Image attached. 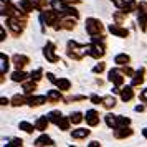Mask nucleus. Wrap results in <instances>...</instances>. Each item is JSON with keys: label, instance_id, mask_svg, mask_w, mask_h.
Masks as SVG:
<instances>
[{"label": "nucleus", "instance_id": "36", "mask_svg": "<svg viewBox=\"0 0 147 147\" xmlns=\"http://www.w3.org/2000/svg\"><path fill=\"white\" fill-rule=\"evenodd\" d=\"M126 15L127 13H124L122 10H117V12H114V13H113V20L121 25V23H124V22H126Z\"/></svg>", "mask_w": 147, "mask_h": 147}, {"label": "nucleus", "instance_id": "15", "mask_svg": "<svg viewBox=\"0 0 147 147\" xmlns=\"http://www.w3.org/2000/svg\"><path fill=\"white\" fill-rule=\"evenodd\" d=\"M36 83H38V81L32 80V78H28L27 81H23V83H22L23 93L27 94V96H32V94H33L35 91H36Z\"/></svg>", "mask_w": 147, "mask_h": 147}, {"label": "nucleus", "instance_id": "22", "mask_svg": "<svg viewBox=\"0 0 147 147\" xmlns=\"http://www.w3.org/2000/svg\"><path fill=\"white\" fill-rule=\"evenodd\" d=\"M50 5H51V8H55L58 13H63V12L69 7V3L65 2V0H51V2H50Z\"/></svg>", "mask_w": 147, "mask_h": 147}, {"label": "nucleus", "instance_id": "11", "mask_svg": "<svg viewBox=\"0 0 147 147\" xmlns=\"http://www.w3.org/2000/svg\"><path fill=\"white\" fill-rule=\"evenodd\" d=\"M84 119H86V124L89 127L99 126V122H101L99 113H98L96 109H89V111H86V114H84Z\"/></svg>", "mask_w": 147, "mask_h": 147}, {"label": "nucleus", "instance_id": "2", "mask_svg": "<svg viewBox=\"0 0 147 147\" xmlns=\"http://www.w3.org/2000/svg\"><path fill=\"white\" fill-rule=\"evenodd\" d=\"M60 20H61V17L55 8H51V10H43V12L40 13V22H41V27L43 28H45V25L53 28Z\"/></svg>", "mask_w": 147, "mask_h": 147}, {"label": "nucleus", "instance_id": "40", "mask_svg": "<svg viewBox=\"0 0 147 147\" xmlns=\"http://www.w3.org/2000/svg\"><path fill=\"white\" fill-rule=\"evenodd\" d=\"M102 99H104V98H102V96H98V94H91V96H89V101H91L93 104H96V106H98V104H102Z\"/></svg>", "mask_w": 147, "mask_h": 147}, {"label": "nucleus", "instance_id": "4", "mask_svg": "<svg viewBox=\"0 0 147 147\" xmlns=\"http://www.w3.org/2000/svg\"><path fill=\"white\" fill-rule=\"evenodd\" d=\"M5 23H7V27L10 28V32H12L13 36H20V35L23 33L25 27H27V23H25V22L18 20V18H15V17H7Z\"/></svg>", "mask_w": 147, "mask_h": 147}, {"label": "nucleus", "instance_id": "39", "mask_svg": "<svg viewBox=\"0 0 147 147\" xmlns=\"http://www.w3.org/2000/svg\"><path fill=\"white\" fill-rule=\"evenodd\" d=\"M104 69H106V63H102V61H101V63H98V65H94V66H93V73L94 74H101Z\"/></svg>", "mask_w": 147, "mask_h": 147}, {"label": "nucleus", "instance_id": "3", "mask_svg": "<svg viewBox=\"0 0 147 147\" xmlns=\"http://www.w3.org/2000/svg\"><path fill=\"white\" fill-rule=\"evenodd\" d=\"M84 30L89 36H94V35H99L104 32V25L99 18H94V17H89L86 18V23H84Z\"/></svg>", "mask_w": 147, "mask_h": 147}, {"label": "nucleus", "instance_id": "6", "mask_svg": "<svg viewBox=\"0 0 147 147\" xmlns=\"http://www.w3.org/2000/svg\"><path fill=\"white\" fill-rule=\"evenodd\" d=\"M88 55L91 58H94V60H101L106 55V43L101 41V43H91V45H88Z\"/></svg>", "mask_w": 147, "mask_h": 147}, {"label": "nucleus", "instance_id": "38", "mask_svg": "<svg viewBox=\"0 0 147 147\" xmlns=\"http://www.w3.org/2000/svg\"><path fill=\"white\" fill-rule=\"evenodd\" d=\"M122 126H131V119L126 117V116H117V127Z\"/></svg>", "mask_w": 147, "mask_h": 147}, {"label": "nucleus", "instance_id": "7", "mask_svg": "<svg viewBox=\"0 0 147 147\" xmlns=\"http://www.w3.org/2000/svg\"><path fill=\"white\" fill-rule=\"evenodd\" d=\"M137 23L140 32H147V2H139L137 7Z\"/></svg>", "mask_w": 147, "mask_h": 147}, {"label": "nucleus", "instance_id": "23", "mask_svg": "<svg viewBox=\"0 0 147 147\" xmlns=\"http://www.w3.org/2000/svg\"><path fill=\"white\" fill-rule=\"evenodd\" d=\"M10 78H12V81H13V83H23V81H27L28 78H30V74H27L23 69H17V71H13V73H12V76H10Z\"/></svg>", "mask_w": 147, "mask_h": 147}, {"label": "nucleus", "instance_id": "18", "mask_svg": "<svg viewBox=\"0 0 147 147\" xmlns=\"http://www.w3.org/2000/svg\"><path fill=\"white\" fill-rule=\"evenodd\" d=\"M144 74H146V68H144V66H140L139 69L136 71V74L132 76V83H131V84H132L134 88L140 86V84L144 83Z\"/></svg>", "mask_w": 147, "mask_h": 147}, {"label": "nucleus", "instance_id": "41", "mask_svg": "<svg viewBox=\"0 0 147 147\" xmlns=\"http://www.w3.org/2000/svg\"><path fill=\"white\" fill-rule=\"evenodd\" d=\"M122 73L126 74V76H129V78H132L134 74H136V71H134L129 65H124V66H122Z\"/></svg>", "mask_w": 147, "mask_h": 147}, {"label": "nucleus", "instance_id": "12", "mask_svg": "<svg viewBox=\"0 0 147 147\" xmlns=\"http://www.w3.org/2000/svg\"><path fill=\"white\" fill-rule=\"evenodd\" d=\"M12 63L15 65V68H17V69H23V68L30 63V58H28L27 55L17 53V55H13V56H12Z\"/></svg>", "mask_w": 147, "mask_h": 147}, {"label": "nucleus", "instance_id": "33", "mask_svg": "<svg viewBox=\"0 0 147 147\" xmlns=\"http://www.w3.org/2000/svg\"><path fill=\"white\" fill-rule=\"evenodd\" d=\"M18 127H20L23 132H27V134H33V131H36V127H35L33 124L27 122V121H22L20 124H18Z\"/></svg>", "mask_w": 147, "mask_h": 147}, {"label": "nucleus", "instance_id": "30", "mask_svg": "<svg viewBox=\"0 0 147 147\" xmlns=\"http://www.w3.org/2000/svg\"><path fill=\"white\" fill-rule=\"evenodd\" d=\"M116 98L114 96H104V99H102V106L106 107L107 111H111V109H114L116 107Z\"/></svg>", "mask_w": 147, "mask_h": 147}, {"label": "nucleus", "instance_id": "8", "mask_svg": "<svg viewBox=\"0 0 147 147\" xmlns=\"http://www.w3.org/2000/svg\"><path fill=\"white\" fill-rule=\"evenodd\" d=\"M43 56L47 58L48 63H53V65L60 61V56L56 55V47H55V43L47 41V45L43 47Z\"/></svg>", "mask_w": 147, "mask_h": 147}, {"label": "nucleus", "instance_id": "24", "mask_svg": "<svg viewBox=\"0 0 147 147\" xmlns=\"http://www.w3.org/2000/svg\"><path fill=\"white\" fill-rule=\"evenodd\" d=\"M91 134L89 129H84V127H78V129H73V132H71V137L73 139H86L88 136Z\"/></svg>", "mask_w": 147, "mask_h": 147}, {"label": "nucleus", "instance_id": "47", "mask_svg": "<svg viewBox=\"0 0 147 147\" xmlns=\"http://www.w3.org/2000/svg\"><path fill=\"white\" fill-rule=\"evenodd\" d=\"M45 76L48 78V81H50V83H53V84H56V81H58V80L55 78V74H53V73H47Z\"/></svg>", "mask_w": 147, "mask_h": 147}, {"label": "nucleus", "instance_id": "17", "mask_svg": "<svg viewBox=\"0 0 147 147\" xmlns=\"http://www.w3.org/2000/svg\"><path fill=\"white\" fill-rule=\"evenodd\" d=\"M45 102H48V98L47 96H28V106L30 107H38L41 106V104H45Z\"/></svg>", "mask_w": 147, "mask_h": 147}, {"label": "nucleus", "instance_id": "52", "mask_svg": "<svg viewBox=\"0 0 147 147\" xmlns=\"http://www.w3.org/2000/svg\"><path fill=\"white\" fill-rule=\"evenodd\" d=\"M101 144L98 142V140H93V142H89V147H99Z\"/></svg>", "mask_w": 147, "mask_h": 147}, {"label": "nucleus", "instance_id": "1", "mask_svg": "<svg viewBox=\"0 0 147 147\" xmlns=\"http://www.w3.org/2000/svg\"><path fill=\"white\" fill-rule=\"evenodd\" d=\"M68 56L74 61H81L84 58V55H88V45H80L78 41L69 40L68 41V50H66Z\"/></svg>", "mask_w": 147, "mask_h": 147}, {"label": "nucleus", "instance_id": "9", "mask_svg": "<svg viewBox=\"0 0 147 147\" xmlns=\"http://www.w3.org/2000/svg\"><path fill=\"white\" fill-rule=\"evenodd\" d=\"M124 76L126 74L122 73V69H111L109 73H107V80L113 83L114 86H122L124 84Z\"/></svg>", "mask_w": 147, "mask_h": 147}, {"label": "nucleus", "instance_id": "5", "mask_svg": "<svg viewBox=\"0 0 147 147\" xmlns=\"http://www.w3.org/2000/svg\"><path fill=\"white\" fill-rule=\"evenodd\" d=\"M15 8H18V10H23V12H33V10H40L38 8V3L35 2V0H8Z\"/></svg>", "mask_w": 147, "mask_h": 147}, {"label": "nucleus", "instance_id": "51", "mask_svg": "<svg viewBox=\"0 0 147 147\" xmlns=\"http://www.w3.org/2000/svg\"><path fill=\"white\" fill-rule=\"evenodd\" d=\"M65 2H68V3H69V5H78V3H81V0H65Z\"/></svg>", "mask_w": 147, "mask_h": 147}, {"label": "nucleus", "instance_id": "19", "mask_svg": "<svg viewBox=\"0 0 147 147\" xmlns=\"http://www.w3.org/2000/svg\"><path fill=\"white\" fill-rule=\"evenodd\" d=\"M10 61L12 58H8L5 53H0V74H7L10 69Z\"/></svg>", "mask_w": 147, "mask_h": 147}, {"label": "nucleus", "instance_id": "37", "mask_svg": "<svg viewBox=\"0 0 147 147\" xmlns=\"http://www.w3.org/2000/svg\"><path fill=\"white\" fill-rule=\"evenodd\" d=\"M43 76H45V73H43V68H36L35 71H32V73H30V78H32V80H35V81H40Z\"/></svg>", "mask_w": 147, "mask_h": 147}, {"label": "nucleus", "instance_id": "53", "mask_svg": "<svg viewBox=\"0 0 147 147\" xmlns=\"http://www.w3.org/2000/svg\"><path fill=\"white\" fill-rule=\"evenodd\" d=\"M142 136L147 139V127H144V129H142Z\"/></svg>", "mask_w": 147, "mask_h": 147}, {"label": "nucleus", "instance_id": "25", "mask_svg": "<svg viewBox=\"0 0 147 147\" xmlns=\"http://www.w3.org/2000/svg\"><path fill=\"white\" fill-rule=\"evenodd\" d=\"M60 25H61V30H68V32H71V30L76 28V18H61Z\"/></svg>", "mask_w": 147, "mask_h": 147}, {"label": "nucleus", "instance_id": "49", "mask_svg": "<svg viewBox=\"0 0 147 147\" xmlns=\"http://www.w3.org/2000/svg\"><path fill=\"white\" fill-rule=\"evenodd\" d=\"M0 104H2V106H8V104H12V99H8V98H2V99H0Z\"/></svg>", "mask_w": 147, "mask_h": 147}, {"label": "nucleus", "instance_id": "14", "mask_svg": "<svg viewBox=\"0 0 147 147\" xmlns=\"http://www.w3.org/2000/svg\"><path fill=\"white\" fill-rule=\"evenodd\" d=\"M63 91L61 89H50L47 93V98H48V104H56L60 101H65L63 99Z\"/></svg>", "mask_w": 147, "mask_h": 147}, {"label": "nucleus", "instance_id": "31", "mask_svg": "<svg viewBox=\"0 0 147 147\" xmlns=\"http://www.w3.org/2000/svg\"><path fill=\"white\" fill-rule=\"evenodd\" d=\"M137 7H139V3H137L136 0H127L124 8H122V12H124V13H131L134 10H137Z\"/></svg>", "mask_w": 147, "mask_h": 147}, {"label": "nucleus", "instance_id": "34", "mask_svg": "<svg viewBox=\"0 0 147 147\" xmlns=\"http://www.w3.org/2000/svg\"><path fill=\"white\" fill-rule=\"evenodd\" d=\"M47 116H48V119H50V122H51V124H55V126H56V124H58V121L63 117L61 111H51V113H48Z\"/></svg>", "mask_w": 147, "mask_h": 147}, {"label": "nucleus", "instance_id": "50", "mask_svg": "<svg viewBox=\"0 0 147 147\" xmlns=\"http://www.w3.org/2000/svg\"><path fill=\"white\" fill-rule=\"evenodd\" d=\"M136 109V113H142V111H146V107H144V104H137V106L134 107Z\"/></svg>", "mask_w": 147, "mask_h": 147}, {"label": "nucleus", "instance_id": "48", "mask_svg": "<svg viewBox=\"0 0 147 147\" xmlns=\"http://www.w3.org/2000/svg\"><path fill=\"white\" fill-rule=\"evenodd\" d=\"M5 38H7V33H5V27H0V40L5 41Z\"/></svg>", "mask_w": 147, "mask_h": 147}, {"label": "nucleus", "instance_id": "26", "mask_svg": "<svg viewBox=\"0 0 147 147\" xmlns=\"http://www.w3.org/2000/svg\"><path fill=\"white\" fill-rule=\"evenodd\" d=\"M23 104H28V98H27L25 93L23 94H15L13 98H12V106L20 107V106H23Z\"/></svg>", "mask_w": 147, "mask_h": 147}, {"label": "nucleus", "instance_id": "13", "mask_svg": "<svg viewBox=\"0 0 147 147\" xmlns=\"http://www.w3.org/2000/svg\"><path fill=\"white\" fill-rule=\"evenodd\" d=\"M134 134V131L129 126H122V127H116L114 129V137L116 139H127Z\"/></svg>", "mask_w": 147, "mask_h": 147}, {"label": "nucleus", "instance_id": "16", "mask_svg": "<svg viewBox=\"0 0 147 147\" xmlns=\"http://www.w3.org/2000/svg\"><path fill=\"white\" fill-rule=\"evenodd\" d=\"M121 99L124 101V102H129V101H132L134 99V86L131 84V86H124V88H121Z\"/></svg>", "mask_w": 147, "mask_h": 147}, {"label": "nucleus", "instance_id": "43", "mask_svg": "<svg viewBox=\"0 0 147 147\" xmlns=\"http://www.w3.org/2000/svg\"><path fill=\"white\" fill-rule=\"evenodd\" d=\"M35 2L38 3V8H40V12L47 10V7H48V0H35Z\"/></svg>", "mask_w": 147, "mask_h": 147}, {"label": "nucleus", "instance_id": "42", "mask_svg": "<svg viewBox=\"0 0 147 147\" xmlns=\"http://www.w3.org/2000/svg\"><path fill=\"white\" fill-rule=\"evenodd\" d=\"M101 41H106V36L102 33L99 35H94V36H91V43H101Z\"/></svg>", "mask_w": 147, "mask_h": 147}, {"label": "nucleus", "instance_id": "35", "mask_svg": "<svg viewBox=\"0 0 147 147\" xmlns=\"http://www.w3.org/2000/svg\"><path fill=\"white\" fill-rule=\"evenodd\" d=\"M69 119H71V122L73 124H81L83 121H84V116H83V113H80V111H74V113H71L69 114Z\"/></svg>", "mask_w": 147, "mask_h": 147}, {"label": "nucleus", "instance_id": "29", "mask_svg": "<svg viewBox=\"0 0 147 147\" xmlns=\"http://www.w3.org/2000/svg\"><path fill=\"white\" fill-rule=\"evenodd\" d=\"M56 88L61 89V91H69L71 89V81L68 80V78H60V80L56 81Z\"/></svg>", "mask_w": 147, "mask_h": 147}, {"label": "nucleus", "instance_id": "44", "mask_svg": "<svg viewBox=\"0 0 147 147\" xmlns=\"http://www.w3.org/2000/svg\"><path fill=\"white\" fill-rule=\"evenodd\" d=\"M111 2H113V3L119 8V10H122V8H124V5H126V0H111Z\"/></svg>", "mask_w": 147, "mask_h": 147}, {"label": "nucleus", "instance_id": "45", "mask_svg": "<svg viewBox=\"0 0 147 147\" xmlns=\"http://www.w3.org/2000/svg\"><path fill=\"white\" fill-rule=\"evenodd\" d=\"M10 146H17V147H22L23 146V140L18 139V137H13V139L10 140Z\"/></svg>", "mask_w": 147, "mask_h": 147}, {"label": "nucleus", "instance_id": "32", "mask_svg": "<svg viewBox=\"0 0 147 147\" xmlns=\"http://www.w3.org/2000/svg\"><path fill=\"white\" fill-rule=\"evenodd\" d=\"M71 124H73V122H71V119H69V117H66V116H63V117H61V119L58 121L56 127H60L61 131H68Z\"/></svg>", "mask_w": 147, "mask_h": 147}, {"label": "nucleus", "instance_id": "20", "mask_svg": "<svg viewBox=\"0 0 147 147\" xmlns=\"http://www.w3.org/2000/svg\"><path fill=\"white\" fill-rule=\"evenodd\" d=\"M48 126H50V119H48L47 114H45V116H40V117L36 119V122H35L36 131H40V132H45L48 129Z\"/></svg>", "mask_w": 147, "mask_h": 147}, {"label": "nucleus", "instance_id": "27", "mask_svg": "<svg viewBox=\"0 0 147 147\" xmlns=\"http://www.w3.org/2000/svg\"><path fill=\"white\" fill-rule=\"evenodd\" d=\"M114 63L119 65V66H124V65H129L131 63V56L127 53H119L114 56Z\"/></svg>", "mask_w": 147, "mask_h": 147}, {"label": "nucleus", "instance_id": "10", "mask_svg": "<svg viewBox=\"0 0 147 147\" xmlns=\"http://www.w3.org/2000/svg\"><path fill=\"white\" fill-rule=\"evenodd\" d=\"M109 33L114 35V36H117V38H127L129 36V30L126 27H122L119 23H113V25H109Z\"/></svg>", "mask_w": 147, "mask_h": 147}, {"label": "nucleus", "instance_id": "21", "mask_svg": "<svg viewBox=\"0 0 147 147\" xmlns=\"http://www.w3.org/2000/svg\"><path fill=\"white\" fill-rule=\"evenodd\" d=\"M36 147H43V146H55V140L50 137V136H47V134H41L40 137H36V140L33 142Z\"/></svg>", "mask_w": 147, "mask_h": 147}, {"label": "nucleus", "instance_id": "46", "mask_svg": "<svg viewBox=\"0 0 147 147\" xmlns=\"http://www.w3.org/2000/svg\"><path fill=\"white\" fill-rule=\"evenodd\" d=\"M139 99L142 101V102H146V104H147V88H146V89H142V91H140V94H139Z\"/></svg>", "mask_w": 147, "mask_h": 147}, {"label": "nucleus", "instance_id": "28", "mask_svg": "<svg viewBox=\"0 0 147 147\" xmlns=\"http://www.w3.org/2000/svg\"><path fill=\"white\" fill-rule=\"evenodd\" d=\"M104 121H106V126L109 127V129H116L117 127V116L113 113H109L104 116Z\"/></svg>", "mask_w": 147, "mask_h": 147}]
</instances>
